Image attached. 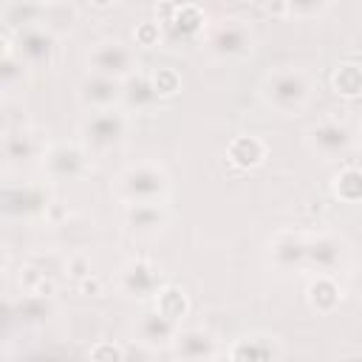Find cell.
<instances>
[{"mask_svg":"<svg viewBox=\"0 0 362 362\" xmlns=\"http://www.w3.org/2000/svg\"><path fill=\"white\" fill-rule=\"evenodd\" d=\"M88 359H90V362H124V351H122L116 342L102 339V342H96V345L90 348Z\"/></svg>","mask_w":362,"mask_h":362,"instance_id":"obj_29","label":"cell"},{"mask_svg":"<svg viewBox=\"0 0 362 362\" xmlns=\"http://www.w3.org/2000/svg\"><path fill=\"white\" fill-rule=\"evenodd\" d=\"M153 305H156L158 311H164L167 317H173L175 322H181V320H184V314L189 311V300H187L184 288L170 286V283H167V286L158 291V297L153 300Z\"/></svg>","mask_w":362,"mask_h":362,"instance_id":"obj_28","label":"cell"},{"mask_svg":"<svg viewBox=\"0 0 362 362\" xmlns=\"http://www.w3.org/2000/svg\"><path fill=\"white\" fill-rule=\"evenodd\" d=\"M181 334V322H175L173 317H167L164 311H158L156 305L144 308L136 322H133V339L147 348V351H158V348H173L175 337Z\"/></svg>","mask_w":362,"mask_h":362,"instance_id":"obj_11","label":"cell"},{"mask_svg":"<svg viewBox=\"0 0 362 362\" xmlns=\"http://www.w3.org/2000/svg\"><path fill=\"white\" fill-rule=\"evenodd\" d=\"M348 243L334 232H317L308 235V252H305V269L314 274H337L348 263Z\"/></svg>","mask_w":362,"mask_h":362,"instance_id":"obj_12","label":"cell"},{"mask_svg":"<svg viewBox=\"0 0 362 362\" xmlns=\"http://www.w3.org/2000/svg\"><path fill=\"white\" fill-rule=\"evenodd\" d=\"M331 85L339 96L345 99H356L362 96V65L359 62H339L334 68V76H331Z\"/></svg>","mask_w":362,"mask_h":362,"instance_id":"obj_26","label":"cell"},{"mask_svg":"<svg viewBox=\"0 0 362 362\" xmlns=\"http://www.w3.org/2000/svg\"><path fill=\"white\" fill-rule=\"evenodd\" d=\"M88 147L82 141H57L42 156V173L48 181H76L88 173Z\"/></svg>","mask_w":362,"mask_h":362,"instance_id":"obj_7","label":"cell"},{"mask_svg":"<svg viewBox=\"0 0 362 362\" xmlns=\"http://www.w3.org/2000/svg\"><path fill=\"white\" fill-rule=\"evenodd\" d=\"M305 300H308L311 311L334 314L339 308V303L345 300V291H342L337 274H314L305 286Z\"/></svg>","mask_w":362,"mask_h":362,"instance_id":"obj_17","label":"cell"},{"mask_svg":"<svg viewBox=\"0 0 362 362\" xmlns=\"http://www.w3.org/2000/svg\"><path fill=\"white\" fill-rule=\"evenodd\" d=\"M161 102V93L156 90L153 76L136 74L127 82H122V107L133 113H147Z\"/></svg>","mask_w":362,"mask_h":362,"instance_id":"obj_18","label":"cell"},{"mask_svg":"<svg viewBox=\"0 0 362 362\" xmlns=\"http://www.w3.org/2000/svg\"><path fill=\"white\" fill-rule=\"evenodd\" d=\"M48 192L42 184H8L6 195H3V209L6 215H20V218H31L48 209Z\"/></svg>","mask_w":362,"mask_h":362,"instance_id":"obj_16","label":"cell"},{"mask_svg":"<svg viewBox=\"0 0 362 362\" xmlns=\"http://www.w3.org/2000/svg\"><path fill=\"white\" fill-rule=\"evenodd\" d=\"M229 362H274V342L269 337H240L229 345Z\"/></svg>","mask_w":362,"mask_h":362,"instance_id":"obj_22","label":"cell"},{"mask_svg":"<svg viewBox=\"0 0 362 362\" xmlns=\"http://www.w3.org/2000/svg\"><path fill=\"white\" fill-rule=\"evenodd\" d=\"M164 277L161 269L147 260V257H130L127 263L119 266L116 272V288L124 297H136V300H147V297H158V291L164 288Z\"/></svg>","mask_w":362,"mask_h":362,"instance_id":"obj_8","label":"cell"},{"mask_svg":"<svg viewBox=\"0 0 362 362\" xmlns=\"http://www.w3.org/2000/svg\"><path fill=\"white\" fill-rule=\"evenodd\" d=\"M11 317L23 325H40L54 314V303L48 294H20V300H11Z\"/></svg>","mask_w":362,"mask_h":362,"instance_id":"obj_21","label":"cell"},{"mask_svg":"<svg viewBox=\"0 0 362 362\" xmlns=\"http://www.w3.org/2000/svg\"><path fill=\"white\" fill-rule=\"evenodd\" d=\"M153 82H156V90L161 93V99H164V96L178 93V88H181L178 74H175V71H170V68H158V71L153 74Z\"/></svg>","mask_w":362,"mask_h":362,"instance_id":"obj_31","label":"cell"},{"mask_svg":"<svg viewBox=\"0 0 362 362\" xmlns=\"http://www.w3.org/2000/svg\"><path fill=\"white\" fill-rule=\"evenodd\" d=\"M331 189H334V195H337L339 201H345V204L362 201V170H356V167H342L339 173H334Z\"/></svg>","mask_w":362,"mask_h":362,"instance_id":"obj_27","label":"cell"},{"mask_svg":"<svg viewBox=\"0 0 362 362\" xmlns=\"http://www.w3.org/2000/svg\"><path fill=\"white\" fill-rule=\"evenodd\" d=\"M3 57H0V85L6 93H14L17 88H23V79H25V71L28 65L14 54L11 42H8V34H3Z\"/></svg>","mask_w":362,"mask_h":362,"instance_id":"obj_24","label":"cell"},{"mask_svg":"<svg viewBox=\"0 0 362 362\" xmlns=\"http://www.w3.org/2000/svg\"><path fill=\"white\" fill-rule=\"evenodd\" d=\"M305 252H308V235L283 229L269 240V257L277 272H297L305 269Z\"/></svg>","mask_w":362,"mask_h":362,"instance_id":"obj_14","label":"cell"},{"mask_svg":"<svg viewBox=\"0 0 362 362\" xmlns=\"http://www.w3.org/2000/svg\"><path fill=\"white\" fill-rule=\"evenodd\" d=\"M173 354L178 362H215L218 339L206 328H181V334L173 342Z\"/></svg>","mask_w":362,"mask_h":362,"instance_id":"obj_15","label":"cell"},{"mask_svg":"<svg viewBox=\"0 0 362 362\" xmlns=\"http://www.w3.org/2000/svg\"><path fill=\"white\" fill-rule=\"evenodd\" d=\"M359 130H362V119H359Z\"/></svg>","mask_w":362,"mask_h":362,"instance_id":"obj_34","label":"cell"},{"mask_svg":"<svg viewBox=\"0 0 362 362\" xmlns=\"http://www.w3.org/2000/svg\"><path fill=\"white\" fill-rule=\"evenodd\" d=\"M110 192L124 206H164L170 195V175L158 161H136L119 170Z\"/></svg>","mask_w":362,"mask_h":362,"instance_id":"obj_1","label":"cell"},{"mask_svg":"<svg viewBox=\"0 0 362 362\" xmlns=\"http://www.w3.org/2000/svg\"><path fill=\"white\" fill-rule=\"evenodd\" d=\"M161 25H164L167 34H173V37L181 34V40H187V37L204 34L206 17H204V11H201L198 6H173V8H170V17H167Z\"/></svg>","mask_w":362,"mask_h":362,"instance_id":"obj_20","label":"cell"},{"mask_svg":"<svg viewBox=\"0 0 362 362\" xmlns=\"http://www.w3.org/2000/svg\"><path fill=\"white\" fill-rule=\"evenodd\" d=\"M266 156H269V147H266V141H263L260 136H255V133L235 136V139L229 141V147H226V158H229L235 167H243V170L263 164Z\"/></svg>","mask_w":362,"mask_h":362,"instance_id":"obj_19","label":"cell"},{"mask_svg":"<svg viewBox=\"0 0 362 362\" xmlns=\"http://www.w3.org/2000/svg\"><path fill=\"white\" fill-rule=\"evenodd\" d=\"M351 291H354V294L362 300V266H359V269L351 274Z\"/></svg>","mask_w":362,"mask_h":362,"instance_id":"obj_32","label":"cell"},{"mask_svg":"<svg viewBox=\"0 0 362 362\" xmlns=\"http://www.w3.org/2000/svg\"><path fill=\"white\" fill-rule=\"evenodd\" d=\"M127 113L122 107L116 110H102V113H90L82 122V144L88 147V153H107L113 147H119L127 136Z\"/></svg>","mask_w":362,"mask_h":362,"instance_id":"obj_6","label":"cell"},{"mask_svg":"<svg viewBox=\"0 0 362 362\" xmlns=\"http://www.w3.org/2000/svg\"><path fill=\"white\" fill-rule=\"evenodd\" d=\"M48 147L51 144L45 141V136L31 124H17L3 133V158L8 167H25L42 161Z\"/></svg>","mask_w":362,"mask_h":362,"instance_id":"obj_10","label":"cell"},{"mask_svg":"<svg viewBox=\"0 0 362 362\" xmlns=\"http://www.w3.org/2000/svg\"><path fill=\"white\" fill-rule=\"evenodd\" d=\"M76 17H79V11L71 3H42V20H40V25H45L54 37H59V34H65V31L74 28Z\"/></svg>","mask_w":362,"mask_h":362,"instance_id":"obj_25","label":"cell"},{"mask_svg":"<svg viewBox=\"0 0 362 362\" xmlns=\"http://www.w3.org/2000/svg\"><path fill=\"white\" fill-rule=\"evenodd\" d=\"M153 34H158V31H156V25H144V28H141V34H139V42H150V40H153Z\"/></svg>","mask_w":362,"mask_h":362,"instance_id":"obj_33","label":"cell"},{"mask_svg":"<svg viewBox=\"0 0 362 362\" xmlns=\"http://www.w3.org/2000/svg\"><path fill=\"white\" fill-rule=\"evenodd\" d=\"M85 65H88V74L127 82L130 76L139 74V54H136V45H130L122 37H99L88 45Z\"/></svg>","mask_w":362,"mask_h":362,"instance_id":"obj_3","label":"cell"},{"mask_svg":"<svg viewBox=\"0 0 362 362\" xmlns=\"http://www.w3.org/2000/svg\"><path fill=\"white\" fill-rule=\"evenodd\" d=\"M76 99L85 110L90 113H102V110H116L122 105V82L107 79V76H96L88 74L79 85H76Z\"/></svg>","mask_w":362,"mask_h":362,"instance_id":"obj_13","label":"cell"},{"mask_svg":"<svg viewBox=\"0 0 362 362\" xmlns=\"http://www.w3.org/2000/svg\"><path fill=\"white\" fill-rule=\"evenodd\" d=\"M90 272H93V263H90V257L85 252H74V255L65 257V274L68 277L82 280V277H90Z\"/></svg>","mask_w":362,"mask_h":362,"instance_id":"obj_30","label":"cell"},{"mask_svg":"<svg viewBox=\"0 0 362 362\" xmlns=\"http://www.w3.org/2000/svg\"><path fill=\"white\" fill-rule=\"evenodd\" d=\"M14 54L28 65V68H42L51 65L54 51H57V37L45 25H25L20 31H6Z\"/></svg>","mask_w":362,"mask_h":362,"instance_id":"obj_9","label":"cell"},{"mask_svg":"<svg viewBox=\"0 0 362 362\" xmlns=\"http://www.w3.org/2000/svg\"><path fill=\"white\" fill-rule=\"evenodd\" d=\"M255 45V31L243 17H221L218 23H212L204 31V51L215 59V62H229V59H240L252 51Z\"/></svg>","mask_w":362,"mask_h":362,"instance_id":"obj_4","label":"cell"},{"mask_svg":"<svg viewBox=\"0 0 362 362\" xmlns=\"http://www.w3.org/2000/svg\"><path fill=\"white\" fill-rule=\"evenodd\" d=\"M124 223L139 235H156L167 223L164 206H124Z\"/></svg>","mask_w":362,"mask_h":362,"instance_id":"obj_23","label":"cell"},{"mask_svg":"<svg viewBox=\"0 0 362 362\" xmlns=\"http://www.w3.org/2000/svg\"><path fill=\"white\" fill-rule=\"evenodd\" d=\"M303 141H305L308 153L317 156L320 161H337L354 150L351 127L334 116H325V119H317L314 124H308L303 133Z\"/></svg>","mask_w":362,"mask_h":362,"instance_id":"obj_5","label":"cell"},{"mask_svg":"<svg viewBox=\"0 0 362 362\" xmlns=\"http://www.w3.org/2000/svg\"><path fill=\"white\" fill-rule=\"evenodd\" d=\"M263 102L280 116H297L314 96V79L300 65H274L260 82Z\"/></svg>","mask_w":362,"mask_h":362,"instance_id":"obj_2","label":"cell"}]
</instances>
